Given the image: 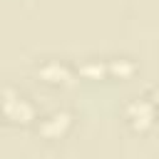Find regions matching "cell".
Instances as JSON below:
<instances>
[{
  "instance_id": "obj_1",
  "label": "cell",
  "mask_w": 159,
  "mask_h": 159,
  "mask_svg": "<svg viewBox=\"0 0 159 159\" xmlns=\"http://www.w3.org/2000/svg\"><path fill=\"white\" fill-rule=\"evenodd\" d=\"M50 124L62 129V127L67 124V114H55V117H50ZM45 132H47V134H55V129H50V127H45Z\"/></svg>"
}]
</instances>
